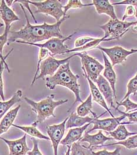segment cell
Here are the masks:
<instances>
[{"label":"cell","instance_id":"cell-3","mask_svg":"<svg viewBox=\"0 0 137 155\" xmlns=\"http://www.w3.org/2000/svg\"><path fill=\"white\" fill-rule=\"evenodd\" d=\"M54 97L55 96L54 94H51L39 102H36L27 97H24V100L26 103L31 107L32 110L37 114V120L32 124V125L37 127L38 124L44 122L50 117H55L56 116L54 114L55 109L57 107L67 103L68 101V100L67 99L54 101Z\"/></svg>","mask_w":137,"mask_h":155},{"label":"cell","instance_id":"cell-2","mask_svg":"<svg viewBox=\"0 0 137 155\" xmlns=\"http://www.w3.org/2000/svg\"><path fill=\"white\" fill-rule=\"evenodd\" d=\"M79 78L78 75H75L72 72L70 66V61L61 65L53 76L45 78V85L50 90H53L56 86L61 85L68 88L74 94L75 101L68 110V113L71 111L76 103H83L80 97V85L78 83Z\"/></svg>","mask_w":137,"mask_h":155},{"label":"cell","instance_id":"cell-16","mask_svg":"<svg viewBox=\"0 0 137 155\" xmlns=\"http://www.w3.org/2000/svg\"><path fill=\"white\" fill-rule=\"evenodd\" d=\"M113 139L112 137H107L104 135L102 131L100 130L99 132L95 134L91 135L87 131L85 132L84 136L82 137L81 140L79 141L80 143L88 142L89 143V146L87 147L88 149H91L92 147L95 146H102L104 145V143L107 140ZM100 146V147H101Z\"/></svg>","mask_w":137,"mask_h":155},{"label":"cell","instance_id":"cell-42","mask_svg":"<svg viewBox=\"0 0 137 155\" xmlns=\"http://www.w3.org/2000/svg\"><path fill=\"white\" fill-rule=\"evenodd\" d=\"M135 17H136V18H137V8H136V13H135Z\"/></svg>","mask_w":137,"mask_h":155},{"label":"cell","instance_id":"cell-18","mask_svg":"<svg viewBox=\"0 0 137 155\" xmlns=\"http://www.w3.org/2000/svg\"><path fill=\"white\" fill-rule=\"evenodd\" d=\"M91 124L92 123H89L81 127H75L70 129L65 137L61 140L60 144L68 146H71L74 143L79 142L82 138V136L84 132Z\"/></svg>","mask_w":137,"mask_h":155},{"label":"cell","instance_id":"cell-20","mask_svg":"<svg viewBox=\"0 0 137 155\" xmlns=\"http://www.w3.org/2000/svg\"><path fill=\"white\" fill-rule=\"evenodd\" d=\"M95 117H81L78 115L77 113L73 112L69 116V118L66 123V129H72L75 127H81L88 123H92Z\"/></svg>","mask_w":137,"mask_h":155},{"label":"cell","instance_id":"cell-30","mask_svg":"<svg viewBox=\"0 0 137 155\" xmlns=\"http://www.w3.org/2000/svg\"><path fill=\"white\" fill-rule=\"evenodd\" d=\"M127 92L123 99L121 101L125 100L127 97H129L131 94L135 95L137 94V73L135 76L129 80L127 84Z\"/></svg>","mask_w":137,"mask_h":155},{"label":"cell","instance_id":"cell-10","mask_svg":"<svg viewBox=\"0 0 137 155\" xmlns=\"http://www.w3.org/2000/svg\"><path fill=\"white\" fill-rule=\"evenodd\" d=\"M97 49H100L101 52L105 53L111 59L112 66L123 63L126 61V58L132 54L137 53V49H131L128 51L121 46H116L111 48H105L98 46Z\"/></svg>","mask_w":137,"mask_h":155},{"label":"cell","instance_id":"cell-1","mask_svg":"<svg viewBox=\"0 0 137 155\" xmlns=\"http://www.w3.org/2000/svg\"><path fill=\"white\" fill-rule=\"evenodd\" d=\"M20 5L24 13L26 24L20 30L10 31L8 39V45H10V43L17 40H19V39L28 43H37V42L45 40H48L53 38L60 39H64L65 38L61 34L60 27L64 21L70 18V15L63 17L60 21L53 25H48L46 22H44L41 25L33 26L30 23L28 18L24 6L21 4H20Z\"/></svg>","mask_w":137,"mask_h":155},{"label":"cell","instance_id":"cell-17","mask_svg":"<svg viewBox=\"0 0 137 155\" xmlns=\"http://www.w3.org/2000/svg\"><path fill=\"white\" fill-rule=\"evenodd\" d=\"M94 5L98 14H105L109 15L111 19H118L114 11V5L108 0H93L91 4H87V7Z\"/></svg>","mask_w":137,"mask_h":155},{"label":"cell","instance_id":"cell-31","mask_svg":"<svg viewBox=\"0 0 137 155\" xmlns=\"http://www.w3.org/2000/svg\"><path fill=\"white\" fill-rule=\"evenodd\" d=\"M116 103L117 104V107L116 108H118L120 106H124L125 108V113H128L129 111H136L137 110V103H135L132 102L130 99L129 97H127L125 100L123 101H120V102H118L116 101Z\"/></svg>","mask_w":137,"mask_h":155},{"label":"cell","instance_id":"cell-33","mask_svg":"<svg viewBox=\"0 0 137 155\" xmlns=\"http://www.w3.org/2000/svg\"><path fill=\"white\" fill-rule=\"evenodd\" d=\"M96 39L93 38L92 37L89 36H81L75 40V48H81L86 45H87L89 42L95 40Z\"/></svg>","mask_w":137,"mask_h":155},{"label":"cell","instance_id":"cell-23","mask_svg":"<svg viewBox=\"0 0 137 155\" xmlns=\"http://www.w3.org/2000/svg\"><path fill=\"white\" fill-rule=\"evenodd\" d=\"M108 134L113 139L120 142L126 140L129 136L136 135L137 134V132H129L126 129L125 124H120L113 131L108 132Z\"/></svg>","mask_w":137,"mask_h":155},{"label":"cell","instance_id":"cell-29","mask_svg":"<svg viewBox=\"0 0 137 155\" xmlns=\"http://www.w3.org/2000/svg\"><path fill=\"white\" fill-rule=\"evenodd\" d=\"M50 55V53L47 49L44 48H39V53H38V62L37 66V70L34 75V79L31 82V85H33L35 82L36 81V78L37 77L38 72H39L40 69V65L42 61H44L45 59H46L47 57H48Z\"/></svg>","mask_w":137,"mask_h":155},{"label":"cell","instance_id":"cell-32","mask_svg":"<svg viewBox=\"0 0 137 155\" xmlns=\"http://www.w3.org/2000/svg\"><path fill=\"white\" fill-rule=\"evenodd\" d=\"M87 7V4H84L80 0H69L67 4L63 6L64 14L66 15L67 12L71 8H81L83 7Z\"/></svg>","mask_w":137,"mask_h":155},{"label":"cell","instance_id":"cell-14","mask_svg":"<svg viewBox=\"0 0 137 155\" xmlns=\"http://www.w3.org/2000/svg\"><path fill=\"white\" fill-rule=\"evenodd\" d=\"M82 69H83V72H84V75L87 78L88 82L89 84V88H90V91H91V94L92 97V100L94 101L95 102L97 103L98 104H100L101 107H102L104 108H105L106 110V111L110 114V116L112 117V118H114L115 117L112 114V113L111 112L110 109L108 108L107 104L105 102V98H104L103 95L101 93V92L99 90V89L98 88V87L96 86V85H95L94 82L89 78L88 77L87 74L86 72V69H84V68L83 66H82Z\"/></svg>","mask_w":137,"mask_h":155},{"label":"cell","instance_id":"cell-6","mask_svg":"<svg viewBox=\"0 0 137 155\" xmlns=\"http://www.w3.org/2000/svg\"><path fill=\"white\" fill-rule=\"evenodd\" d=\"M0 13L1 18L5 23V30L4 33L0 36V51L1 58L2 56V49L4 45L8 43V36L10 33V29L11 27V24L13 22L20 20L19 17L15 14L12 9L9 7L5 2V0L1 1L0 5Z\"/></svg>","mask_w":137,"mask_h":155},{"label":"cell","instance_id":"cell-41","mask_svg":"<svg viewBox=\"0 0 137 155\" xmlns=\"http://www.w3.org/2000/svg\"><path fill=\"white\" fill-rule=\"evenodd\" d=\"M5 2L6 4H7V5L10 7L11 5L13 4V3H14V1L13 0H11V1H5Z\"/></svg>","mask_w":137,"mask_h":155},{"label":"cell","instance_id":"cell-5","mask_svg":"<svg viewBox=\"0 0 137 155\" xmlns=\"http://www.w3.org/2000/svg\"><path fill=\"white\" fill-rule=\"evenodd\" d=\"M75 34L76 32H74L70 36L65 37L64 39L53 38L49 39L44 43H32L20 40H17L16 42L18 43H23L26 45L35 46L38 47L39 48L46 49L50 52V56L54 57V56L57 54H64L69 53L70 49H68L67 46H66L64 44V42L69 39H71V38Z\"/></svg>","mask_w":137,"mask_h":155},{"label":"cell","instance_id":"cell-12","mask_svg":"<svg viewBox=\"0 0 137 155\" xmlns=\"http://www.w3.org/2000/svg\"><path fill=\"white\" fill-rule=\"evenodd\" d=\"M68 118L69 117H67L60 124L48 126L46 127L47 133L52 142L54 155H58V146L62 140L66 129V123Z\"/></svg>","mask_w":137,"mask_h":155},{"label":"cell","instance_id":"cell-39","mask_svg":"<svg viewBox=\"0 0 137 155\" xmlns=\"http://www.w3.org/2000/svg\"><path fill=\"white\" fill-rule=\"evenodd\" d=\"M113 5H132L135 8L137 7V0H124L120 2H116L112 4Z\"/></svg>","mask_w":137,"mask_h":155},{"label":"cell","instance_id":"cell-11","mask_svg":"<svg viewBox=\"0 0 137 155\" xmlns=\"http://www.w3.org/2000/svg\"><path fill=\"white\" fill-rule=\"evenodd\" d=\"M106 112L107 111H106L104 113H102L99 116L95 118L94 121L92 122V123L94 124L93 127L91 129L87 131V133H89L90 132L95 130H104L105 131H107V133L111 132L116 129L119 125L122 124V123H121V121L126 117L125 115H122L121 116L118 117L108 118L102 120L98 119V118L103 116Z\"/></svg>","mask_w":137,"mask_h":155},{"label":"cell","instance_id":"cell-26","mask_svg":"<svg viewBox=\"0 0 137 155\" xmlns=\"http://www.w3.org/2000/svg\"><path fill=\"white\" fill-rule=\"evenodd\" d=\"M111 40H114L113 39H105L104 38H101V39H96L94 41H90L87 45H86L85 46L81 47V48H74L73 49L70 50V52H86L88 50H91L94 48H97L99 44L101 42L104 41H111Z\"/></svg>","mask_w":137,"mask_h":155},{"label":"cell","instance_id":"cell-9","mask_svg":"<svg viewBox=\"0 0 137 155\" xmlns=\"http://www.w3.org/2000/svg\"><path fill=\"white\" fill-rule=\"evenodd\" d=\"M81 59L82 65L86 71L88 77L94 82L98 79L102 71L105 68L104 66L100 64L93 57L88 54L87 52L75 53Z\"/></svg>","mask_w":137,"mask_h":155},{"label":"cell","instance_id":"cell-37","mask_svg":"<svg viewBox=\"0 0 137 155\" xmlns=\"http://www.w3.org/2000/svg\"><path fill=\"white\" fill-rule=\"evenodd\" d=\"M135 13H136V8H135L132 5H128L127 7L126 8L124 15L123 17L122 21H124L128 17H132V16L135 15Z\"/></svg>","mask_w":137,"mask_h":155},{"label":"cell","instance_id":"cell-21","mask_svg":"<svg viewBox=\"0 0 137 155\" xmlns=\"http://www.w3.org/2000/svg\"><path fill=\"white\" fill-rule=\"evenodd\" d=\"M21 108V105H18L15 108H13L8 112L3 118H1L0 123V134H2L8 131L10 127L12 126L13 123L17 116L18 111Z\"/></svg>","mask_w":137,"mask_h":155},{"label":"cell","instance_id":"cell-27","mask_svg":"<svg viewBox=\"0 0 137 155\" xmlns=\"http://www.w3.org/2000/svg\"><path fill=\"white\" fill-rule=\"evenodd\" d=\"M70 155H92V150L77 142L71 145Z\"/></svg>","mask_w":137,"mask_h":155},{"label":"cell","instance_id":"cell-38","mask_svg":"<svg viewBox=\"0 0 137 155\" xmlns=\"http://www.w3.org/2000/svg\"><path fill=\"white\" fill-rule=\"evenodd\" d=\"M14 2H19V3H20L21 4H22V5H23V6H24L25 8H26L28 10L29 12H30V14H31V16L33 17V19H34V20L35 23H37V21L36 20V17H34V15L33 13V12H31V9H30V5H29L28 1H18V0H15V1H14Z\"/></svg>","mask_w":137,"mask_h":155},{"label":"cell","instance_id":"cell-36","mask_svg":"<svg viewBox=\"0 0 137 155\" xmlns=\"http://www.w3.org/2000/svg\"><path fill=\"white\" fill-rule=\"evenodd\" d=\"M31 140L33 143V149L28 152L27 155H42L39 149L37 140L34 137H31Z\"/></svg>","mask_w":137,"mask_h":155},{"label":"cell","instance_id":"cell-28","mask_svg":"<svg viewBox=\"0 0 137 155\" xmlns=\"http://www.w3.org/2000/svg\"><path fill=\"white\" fill-rule=\"evenodd\" d=\"M115 145H122L128 149H133L137 148V134L127 138L124 141H120L117 143L102 145V146H109Z\"/></svg>","mask_w":137,"mask_h":155},{"label":"cell","instance_id":"cell-40","mask_svg":"<svg viewBox=\"0 0 137 155\" xmlns=\"http://www.w3.org/2000/svg\"><path fill=\"white\" fill-rule=\"evenodd\" d=\"M68 150L65 155H71V146H68Z\"/></svg>","mask_w":137,"mask_h":155},{"label":"cell","instance_id":"cell-25","mask_svg":"<svg viewBox=\"0 0 137 155\" xmlns=\"http://www.w3.org/2000/svg\"><path fill=\"white\" fill-rule=\"evenodd\" d=\"M12 126L23 130V131L25 132L26 134L30 135V136H31L33 137H37L39 139L50 140L49 137H47V136L44 135L41 132H40L37 129L36 126H34L33 125H31L30 126H18V125L13 124Z\"/></svg>","mask_w":137,"mask_h":155},{"label":"cell","instance_id":"cell-34","mask_svg":"<svg viewBox=\"0 0 137 155\" xmlns=\"http://www.w3.org/2000/svg\"><path fill=\"white\" fill-rule=\"evenodd\" d=\"M121 150V147H118L112 152H109L105 149L98 152H93L92 150V155H120Z\"/></svg>","mask_w":137,"mask_h":155},{"label":"cell","instance_id":"cell-13","mask_svg":"<svg viewBox=\"0 0 137 155\" xmlns=\"http://www.w3.org/2000/svg\"><path fill=\"white\" fill-rule=\"evenodd\" d=\"M1 139L7 144L9 148V155H27L29 151L31 150L28 147L26 143V134L20 139L10 140L1 137Z\"/></svg>","mask_w":137,"mask_h":155},{"label":"cell","instance_id":"cell-15","mask_svg":"<svg viewBox=\"0 0 137 155\" xmlns=\"http://www.w3.org/2000/svg\"><path fill=\"white\" fill-rule=\"evenodd\" d=\"M95 82L97 84L98 88L104 97L107 103L109 104L110 109L115 108L113 104V98H114V92L109 82L102 75H100Z\"/></svg>","mask_w":137,"mask_h":155},{"label":"cell","instance_id":"cell-22","mask_svg":"<svg viewBox=\"0 0 137 155\" xmlns=\"http://www.w3.org/2000/svg\"><path fill=\"white\" fill-rule=\"evenodd\" d=\"M23 92L21 90H18L11 97V99L7 101H0V117L2 118L4 115L15 104L19 103L21 100Z\"/></svg>","mask_w":137,"mask_h":155},{"label":"cell","instance_id":"cell-4","mask_svg":"<svg viewBox=\"0 0 137 155\" xmlns=\"http://www.w3.org/2000/svg\"><path fill=\"white\" fill-rule=\"evenodd\" d=\"M137 24V21L127 22L121 21L118 18L116 20L111 18L108 23L100 26V28L104 31V39L119 40L129 30L130 27Z\"/></svg>","mask_w":137,"mask_h":155},{"label":"cell","instance_id":"cell-19","mask_svg":"<svg viewBox=\"0 0 137 155\" xmlns=\"http://www.w3.org/2000/svg\"><path fill=\"white\" fill-rule=\"evenodd\" d=\"M104 61V71L103 73V77L105 78L110 83L111 88H112L114 98L117 100V94H116V88H115V84L117 81V75L113 69L112 64L108 61L106 54L105 53L101 52Z\"/></svg>","mask_w":137,"mask_h":155},{"label":"cell","instance_id":"cell-35","mask_svg":"<svg viewBox=\"0 0 137 155\" xmlns=\"http://www.w3.org/2000/svg\"><path fill=\"white\" fill-rule=\"evenodd\" d=\"M115 110L118 111L120 113H121L123 115H125L126 117L128 119V123L131 124L137 123V111H134L133 113H125L124 111H122L120 110L118 108H115Z\"/></svg>","mask_w":137,"mask_h":155},{"label":"cell","instance_id":"cell-24","mask_svg":"<svg viewBox=\"0 0 137 155\" xmlns=\"http://www.w3.org/2000/svg\"><path fill=\"white\" fill-rule=\"evenodd\" d=\"M92 97L91 94L88 97L85 101L82 103L76 108V113L79 116L86 117L90 113H92L94 117H97L96 113L92 111Z\"/></svg>","mask_w":137,"mask_h":155},{"label":"cell","instance_id":"cell-7","mask_svg":"<svg viewBox=\"0 0 137 155\" xmlns=\"http://www.w3.org/2000/svg\"><path fill=\"white\" fill-rule=\"evenodd\" d=\"M29 4L36 7L37 10L35 13H42L53 17L57 21L61 20L64 14L63 5L58 0H46L41 2H33L28 1Z\"/></svg>","mask_w":137,"mask_h":155},{"label":"cell","instance_id":"cell-8","mask_svg":"<svg viewBox=\"0 0 137 155\" xmlns=\"http://www.w3.org/2000/svg\"><path fill=\"white\" fill-rule=\"evenodd\" d=\"M75 56L76 53H74L65 59L58 60L50 55L41 62L39 69L40 73L36 78V81L39 79H45L44 78L47 76H53L61 65L67 64Z\"/></svg>","mask_w":137,"mask_h":155}]
</instances>
